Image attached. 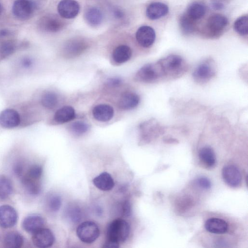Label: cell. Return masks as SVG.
Instances as JSON below:
<instances>
[{
    "label": "cell",
    "mask_w": 248,
    "mask_h": 248,
    "mask_svg": "<svg viewBox=\"0 0 248 248\" xmlns=\"http://www.w3.org/2000/svg\"><path fill=\"white\" fill-rule=\"evenodd\" d=\"M57 10L62 17L72 19L78 15L80 6L75 0H62L58 5Z\"/></svg>",
    "instance_id": "cell-9"
},
{
    "label": "cell",
    "mask_w": 248,
    "mask_h": 248,
    "mask_svg": "<svg viewBox=\"0 0 248 248\" xmlns=\"http://www.w3.org/2000/svg\"><path fill=\"white\" fill-rule=\"evenodd\" d=\"M129 232V225L124 219L117 218L113 220L107 227V240L103 247L118 248L120 243L127 239Z\"/></svg>",
    "instance_id": "cell-1"
},
{
    "label": "cell",
    "mask_w": 248,
    "mask_h": 248,
    "mask_svg": "<svg viewBox=\"0 0 248 248\" xmlns=\"http://www.w3.org/2000/svg\"><path fill=\"white\" fill-rule=\"evenodd\" d=\"M1 11H2V7H1V4L0 3V14L1 12Z\"/></svg>",
    "instance_id": "cell-44"
},
{
    "label": "cell",
    "mask_w": 248,
    "mask_h": 248,
    "mask_svg": "<svg viewBox=\"0 0 248 248\" xmlns=\"http://www.w3.org/2000/svg\"><path fill=\"white\" fill-rule=\"evenodd\" d=\"M140 100V97L137 93L133 92H125L120 97L118 105L122 109H131L138 105Z\"/></svg>",
    "instance_id": "cell-21"
},
{
    "label": "cell",
    "mask_w": 248,
    "mask_h": 248,
    "mask_svg": "<svg viewBox=\"0 0 248 248\" xmlns=\"http://www.w3.org/2000/svg\"><path fill=\"white\" fill-rule=\"evenodd\" d=\"M89 128V125L82 121L74 122L70 126V130L72 132L77 135H80L86 133Z\"/></svg>",
    "instance_id": "cell-35"
},
{
    "label": "cell",
    "mask_w": 248,
    "mask_h": 248,
    "mask_svg": "<svg viewBox=\"0 0 248 248\" xmlns=\"http://www.w3.org/2000/svg\"><path fill=\"white\" fill-rule=\"evenodd\" d=\"M228 23L227 18L220 14L211 16L208 19L206 26L212 35H217L220 33Z\"/></svg>",
    "instance_id": "cell-14"
},
{
    "label": "cell",
    "mask_w": 248,
    "mask_h": 248,
    "mask_svg": "<svg viewBox=\"0 0 248 248\" xmlns=\"http://www.w3.org/2000/svg\"><path fill=\"white\" fill-rule=\"evenodd\" d=\"M43 173L42 166L33 164L22 175L21 182L25 188L32 189L41 185L40 179Z\"/></svg>",
    "instance_id": "cell-6"
},
{
    "label": "cell",
    "mask_w": 248,
    "mask_h": 248,
    "mask_svg": "<svg viewBox=\"0 0 248 248\" xmlns=\"http://www.w3.org/2000/svg\"><path fill=\"white\" fill-rule=\"evenodd\" d=\"M8 33V32L6 31H0V36H4L6 35Z\"/></svg>",
    "instance_id": "cell-43"
},
{
    "label": "cell",
    "mask_w": 248,
    "mask_h": 248,
    "mask_svg": "<svg viewBox=\"0 0 248 248\" xmlns=\"http://www.w3.org/2000/svg\"><path fill=\"white\" fill-rule=\"evenodd\" d=\"M206 13L205 6L198 2H194L188 6L186 15L194 21L202 18Z\"/></svg>",
    "instance_id": "cell-27"
},
{
    "label": "cell",
    "mask_w": 248,
    "mask_h": 248,
    "mask_svg": "<svg viewBox=\"0 0 248 248\" xmlns=\"http://www.w3.org/2000/svg\"><path fill=\"white\" fill-rule=\"evenodd\" d=\"M87 46V42L82 38L71 39L64 45L62 53L67 58H74L82 53Z\"/></svg>",
    "instance_id": "cell-7"
},
{
    "label": "cell",
    "mask_w": 248,
    "mask_h": 248,
    "mask_svg": "<svg viewBox=\"0 0 248 248\" xmlns=\"http://www.w3.org/2000/svg\"><path fill=\"white\" fill-rule=\"evenodd\" d=\"M132 55V50L130 47L122 45L116 47L112 53V58L117 63H123L128 61Z\"/></svg>",
    "instance_id": "cell-24"
},
{
    "label": "cell",
    "mask_w": 248,
    "mask_h": 248,
    "mask_svg": "<svg viewBox=\"0 0 248 248\" xmlns=\"http://www.w3.org/2000/svg\"><path fill=\"white\" fill-rule=\"evenodd\" d=\"M204 228L209 232L215 234H223L227 232L228 226L227 223L223 219L211 218L206 221Z\"/></svg>",
    "instance_id": "cell-19"
},
{
    "label": "cell",
    "mask_w": 248,
    "mask_h": 248,
    "mask_svg": "<svg viewBox=\"0 0 248 248\" xmlns=\"http://www.w3.org/2000/svg\"><path fill=\"white\" fill-rule=\"evenodd\" d=\"M58 99L57 94L51 92L45 93L41 97V103L44 107L49 109L55 107L58 103Z\"/></svg>",
    "instance_id": "cell-31"
},
{
    "label": "cell",
    "mask_w": 248,
    "mask_h": 248,
    "mask_svg": "<svg viewBox=\"0 0 248 248\" xmlns=\"http://www.w3.org/2000/svg\"><path fill=\"white\" fill-rule=\"evenodd\" d=\"M41 28L48 32H55L61 30L64 26V22L54 15L44 16L40 20Z\"/></svg>",
    "instance_id": "cell-16"
},
{
    "label": "cell",
    "mask_w": 248,
    "mask_h": 248,
    "mask_svg": "<svg viewBox=\"0 0 248 248\" xmlns=\"http://www.w3.org/2000/svg\"><path fill=\"white\" fill-rule=\"evenodd\" d=\"M169 12V7L165 3L154 2L146 8V15L151 20H156L166 16Z\"/></svg>",
    "instance_id": "cell-18"
},
{
    "label": "cell",
    "mask_w": 248,
    "mask_h": 248,
    "mask_svg": "<svg viewBox=\"0 0 248 248\" xmlns=\"http://www.w3.org/2000/svg\"><path fill=\"white\" fill-rule=\"evenodd\" d=\"M13 186L11 180L4 175L0 176V200L7 198L12 193Z\"/></svg>",
    "instance_id": "cell-29"
},
{
    "label": "cell",
    "mask_w": 248,
    "mask_h": 248,
    "mask_svg": "<svg viewBox=\"0 0 248 248\" xmlns=\"http://www.w3.org/2000/svg\"><path fill=\"white\" fill-rule=\"evenodd\" d=\"M84 16L86 22L92 27L99 26L102 23L103 17L102 11L95 7L88 8Z\"/></svg>",
    "instance_id": "cell-23"
},
{
    "label": "cell",
    "mask_w": 248,
    "mask_h": 248,
    "mask_svg": "<svg viewBox=\"0 0 248 248\" xmlns=\"http://www.w3.org/2000/svg\"><path fill=\"white\" fill-rule=\"evenodd\" d=\"M93 182L97 188L102 191H109L114 186L112 177L107 172H103L94 177Z\"/></svg>",
    "instance_id": "cell-22"
},
{
    "label": "cell",
    "mask_w": 248,
    "mask_h": 248,
    "mask_svg": "<svg viewBox=\"0 0 248 248\" xmlns=\"http://www.w3.org/2000/svg\"><path fill=\"white\" fill-rule=\"evenodd\" d=\"M211 7L215 10H220L223 8L224 5L219 2H215L211 4Z\"/></svg>",
    "instance_id": "cell-42"
},
{
    "label": "cell",
    "mask_w": 248,
    "mask_h": 248,
    "mask_svg": "<svg viewBox=\"0 0 248 248\" xmlns=\"http://www.w3.org/2000/svg\"><path fill=\"white\" fill-rule=\"evenodd\" d=\"M112 13L114 16L118 19H121L124 16V12L119 8H114L112 10Z\"/></svg>",
    "instance_id": "cell-41"
},
{
    "label": "cell",
    "mask_w": 248,
    "mask_h": 248,
    "mask_svg": "<svg viewBox=\"0 0 248 248\" xmlns=\"http://www.w3.org/2000/svg\"><path fill=\"white\" fill-rule=\"evenodd\" d=\"M136 38L138 43L143 47H149L154 43L155 32L153 28L149 26H142L137 31Z\"/></svg>",
    "instance_id": "cell-12"
},
{
    "label": "cell",
    "mask_w": 248,
    "mask_h": 248,
    "mask_svg": "<svg viewBox=\"0 0 248 248\" xmlns=\"http://www.w3.org/2000/svg\"><path fill=\"white\" fill-rule=\"evenodd\" d=\"M15 49L14 44L10 41L5 42L0 46V57L4 58L12 54Z\"/></svg>",
    "instance_id": "cell-36"
},
{
    "label": "cell",
    "mask_w": 248,
    "mask_h": 248,
    "mask_svg": "<svg viewBox=\"0 0 248 248\" xmlns=\"http://www.w3.org/2000/svg\"><path fill=\"white\" fill-rule=\"evenodd\" d=\"M44 224L43 217L39 215L32 214L26 217L22 222V227L27 232L34 233L43 228Z\"/></svg>",
    "instance_id": "cell-17"
},
{
    "label": "cell",
    "mask_w": 248,
    "mask_h": 248,
    "mask_svg": "<svg viewBox=\"0 0 248 248\" xmlns=\"http://www.w3.org/2000/svg\"><path fill=\"white\" fill-rule=\"evenodd\" d=\"M194 21L186 14L180 18V25L182 31L186 34L191 33L194 29Z\"/></svg>",
    "instance_id": "cell-33"
},
{
    "label": "cell",
    "mask_w": 248,
    "mask_h": 248,
    "mask_svg": "<svg viewBox=\"0 0 248 248\" xmlns=\"http://www.w3.org/2000/svg\"><path fill=\"white\" fill-rule=\"evenodd\" d=\"M33 63V60L30 57H24L21 61V64L25 68H31Z\"/></svg>",
    "instance_id": "cell-40"
},
{
    "label": "cell",
    "mask_w": 248,
    "mask_h": 248,
    "mask_svg": "<svg viewBox=\"0 0 248 248\" xmlns=\"http://www.w3.org/2000/svg\"><path fill=\"white\" fill-rule=\"evenodd\" d=\"M234 29L241 35H246L248 32V17L245 15L238 18L234 23Z\"/></svg>",
    "instance_id": "cell-30"
},
{
    "label": "cell",
    "mask_w": 248,
    "mask_h": 248,
    "mask_svg": "<svg viewBox=\"0 0 248 248\" xmlns=\"http://www.w3.org/2000/svg\"><path fill=\"white\" fill-rule=\"evenodd\" d=\"M76 116L75 109L71 106H64L55 113L54 120L60 124H63L73 120Z\"/></svg>",
    "instance_id": "cell-26"
},
{
    "label": "cell",
    "mask_w": 248,
    "mask_h": 248,
    "mask_svg": "<svg viewBox=\"0 0 248 248\" xmlns=\"http://www.w3.org/2000/svg\"><path fill=\"white\" fill-rule=\"evenodd\" d=\"M17 220L16 210L9 205L0 206V226L3 228H9L16 225Z\"/></svg>",
    "instance_id": "cell-11"
},
{
    "label": "cell",
    "mask_w": 248,
    "mask_h": 248,
    "mask_svg": "<svg viewBox=\"0 0 248 248\" xmlns=\"http://www.w3.org/2000/svg\"><path fill=\"white\" fill-rule=\"evenodd\" d=\"M224 182L231 187L238 186L241 182L242 177L238 168L234 165H227L222 170Z\"/></svg>",
    "instance_id": "cell-13"
},
{
    "label": "cell",
    "mask_w": 248,
    "mask_h": 248,
    "mask_svg": "<svg viewBox=\"0 0 248 248\" xmlns=\"http://www.w3.org/2000/svg\"><path fill=\"white\" fill-rule=\"evenodd\" d=\"M62 204V199L58 195H51L46 200V206L48 209L51 212L58 211Z\"/></svg>",
    "instance_id": "cell-34"
},
{
    "label": "cell",
    "mask_w": 248,
    "mask_h": 248,
    "mask_svg": "<svg viewBox=\"0 0 248 248\" xmlns=\"http://www.w3.org/2000/svg\"><path fill=\"white\" fill-rule=\"evenodd\" d=\"M195 183L197 186L203 189H209L212 186L210 180L205 177L198 178L195 181Z\"/></svg>",
    "instance_id": "cell-37"
},
{
    "label": "cell",
    "mask_w": 248,
    "mask_h": 248,
    "mask_svg": "<svg viewBox=\"0 0 248 248\" xmlns=\"http://www.w3.org/2000/svg\"><path fill=\"white\" fill-rule=\"evenodd\" d=\"M106 83L109 87H116L122 83V80L120 78H110L107 80Z\"/></svg>",
    "instance_id": "cell-39"
},
{
    "label": "cell",
    "mask_w": 248,
    "mask_h": 248,
    "mask_svg": "<svg viewBox=\"0 0 248 248\" xmlns=\"http://www.w3.org/2000/svg\"><path fill=\"white\" fill-rule=\"evenodd\" d=\"M34 7V3L31 0H16L13 4L12 11L17 18L25 20L31 16Z\"/></svg>",
    "instance_id": "cell-8"
},
{
    "label": "cell",
    "mask_w": 248,
    "mask_h": 248,
    "mask_svg": "<svg viewBox=\"0 0 248 248\" xmlns=\"http://www.w3.org/2000/svg\"><path fill=\"white\" fill-rule=\"evenodd\" d=\"M216 74V66L214 61L208 59L202 62L194 70L192 77L198 83L204 84L208 82Z\"/></svg>",
    "instance_id": "cell-3"
},
{
    "label": "cell",
    "mask_w": 248,
    "mask_h": 248,
    "mask_svg": "<svg viewBox=\"0 0 248 248\" xmlns=\"http://www.w3.org/2000/svg\"><path fill=\"white\" fill-rule=\"evenodd\" d=\"M22 235L17 232L11 231L6 234L4 237L3 244L6 248H19L23 244Z\"/></svg>",
    "instance_id": "cell-25"
},
{
    "label": "cell",
    "mask_w": 248,
    "mask_h": 248,
    "mask_svg": "<svg viewBox=\"0 0 248 248\" xmlns=\"http://www.w3.org/2000/svg\"><path fill=\"white\" fill-rule=\"evenodd\" d=\"M121 213L124 217H128L130 215L131 213V207L128 201H125L122 203Z\"/></svg>",
    "instance_id": "cell-38"
},
{
    "label": "cell",
    "mask_w": 248,
    "mask_h": 248,
    "mask_svg": "<svg viewBox=\"0 0 248 248\" xmlns=\"http://www.w3.org/2000/svg\"><path fill=\"white\" fill-rule=\"evenodd\" d=\"M20 123L19 113L15 109L7 108L0 113V125L6 128L17 126Z\"/></svg>",
    "instance_id": "cell-15"
},
{
    "label": "cell",
    "mask_w": 248,
    "mask_h": 248,
    "mask_svg": "<svg viewBox=\"0 0 248 248\" xmlns=\"http://www.w3.org/2000/svg\"><path fill=\"white\" fill-rule=\"evenodd\" d=\"M163 77L157 62L146 64L137 72L135 79L144 83H153Z\"/></svg>",
    "instance_id": "cell-4"
},
{
    "label": "cell",
    "mask_w": 248,
    "mask_h": 248,
    "mask_svg": "<svg viewBox=\"0 0 248 248\" xmlns=\"http://www.w3.org/2000/svg\"><path fill=\"white\" fill-rule=\"evenodd\" d=\"M93 115L96 120L106 122L112 119L114 115V110L109 105L100 104L94 107Z\"/></svg>",
    "instance_id": "cell-20"
},
{
    "label": "cell",
    "mask_w": 248,
    "mask_h": 248,
    "mask_svg": "<svg viewBox=\"0 0 248 248\" xmlns=\"http://www.w3.org/2000/svg\"><path fill=\"white\" fill-rule=\"evenodd\" d=\"M199 156L200 160L206 166L212 167L215 165L216 155L213 149L210 146L202 148L199 151Z\"/></svg>",
    "instance_id": "cell-28"
},
{
    "label": "cell",
    "mask_w": 248,
    "mask_h": 248,
    "mask_svg": "<svg viewBox=\"0 0 248 248\" xmlns=\"http://www.w3.org/2000/svg\"><path fill=\"white\" fill-rule=\"evenodd\" d=\"M163 77L175 78L182 75L187 70L186 62L181 57L170 55L157 62Z\"/></svg>",
    "instance_id": "cell-2"
},
{
    "label": "cell",
    "mask_w": 248,
    "mask_h": 248,
    "mask_svg": "<svg viewBox=\"0 0 248 248\" xmlns=\"http://www.w3.org/2000/svg\"><path fill=\"white\" fill-rule=\"evenodd\" d=\"M32 240L33 244L36 247L46 248L53 245L55 238L49 229L42 228L33 233Z\"/></svg>",
    "instance_id": "cell-10"
},
{
    "label": "cell",
    "mask_w": 248,
    "mask_h": 248,
    "mask_svg": "<svg viewBox=\"0 0 248 248\" xmlns=\"http://www.w3.org/2000/svg\"><path fill=\"white\" fill-rule=\"evenodd\" d=\"M100 231L94 222L87 221L80 224L77 229V234L79 239L85 243H92L99 237Z\"/></svg>",
    "instance_id": "cell-5"
},
{
    "label": "cell",
    "mask_w": 248,
    "mask_h": 248,
    "mask_svg": "<svg viewBox=\"0 0 248 248\" xmlns=\"http://www.w3.org/2000/svg\"><path fill=\"white\" fill-rule=\"evenodd\" d=\"M66 217L72 222H79L82 217V213L79 207L71 205L67 207L65 212Z\"/></svg>",
    "instance_id": "cell-32"
}]
</instances>
